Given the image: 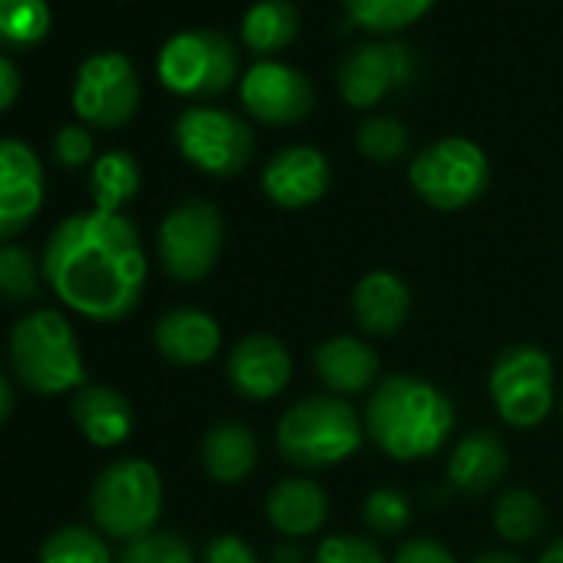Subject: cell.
I'll return each instance as SVG.
<instances>
[{
	"label": "cell",
	"instance_id": "cell-1",
	"mask_svg": "<svg viewBox=\"0 0 563 563\" xmlns=\"http://www.w3.org/2000/svg\"><path fill=\"white\" fill-rule=\"evenodd\" d=\"M140 229L123 212L67 216L47 239L44 282L54 296L90 322H123L146 289Z\"/></svg>",
	"mask_w": 563,
	"mask_h": 563
},
{
	"label": "cell",
	"instance_id": "cell-2",
	"mask_svg": "<svg viewBox=\"0 0 563 563\" xmlns=\"http://www.w3.org/2000/svg\"><path fill=\"white\" fill-rule=\"evenodd\" d=\"M365 438L391 461L411 464L441 454L454 434V401L431 382L395 372L385 375L362 411Z\"/></svg>",
	"mask_w": 563,
	"mask_h": 563
},
{
	"label": "cell",
	"instance_id": "cell-3",
	"mask_svg": "<svg viewBox=\"0 0 563 563\" xmlns=\"http://www.w3.org/2000/svg\"><path fill=\"white\" fill-rule=\"evenodd\" d=\"M365 444V421L352 401L335 395H309L275 424L282 461L299 471H325L355 457Z\"/></svg>",
	"mask_w": 563,
	"mask_h": 563
},
{
	"label": "cell",
	"instance_id": "cell-4",
	"mask_svg": "<svg viewBox=\"0 0 563 563\" xmlns=\"http://www.w3.org/2000/svg\"><path fill=\"white\" fill-rule=\"evenodd\" d=\"M8 355L18 382L37 395H67L70 388H84L87 372L77 332L54 309H37L14 325Z\"/></svg>",
	"mask_w": 563,
	"mask_h": 563
},
{
	"label": "cell",
	"instance_id": "cell-5",
	"mask_svg": "<svg viewBox=\"0 0 563 563\" xmlns=\"http://www.w3.org/2000/svg\"><path fill=\"white\" fill-rule=\"evenodd\" d=\"M90 514L107 537L123 543L156 530L163 514V477L143 457L107 464L90 487Z\"/></svg>",
	"mask_w": 563,
	"mask_h": 563
},
{
	"label": "cell",
	"instance_id": "cell-6",
	"mask_svg": "<svg viewBox=\"0 0 563 563\" xmlns=\"http://www.w3.org/2000/svg\"><path fill=\"white\" fill-rule=\"evenodd\" d=\"M408 183L421 202L438 212L474 206L490 186V159L467 136H441L421 146L408 163Z\"/></svg>",
	"mask_w": 563,
	"mask_h": 563
},
{
	"label": "cell",
	"instance_id": "cell-7",
	"mask_svg": "<svg viewBox=\"0 0 563 563\" xmlns=\"http://www.w3.org/2000/svg\"><path fill=\"white\" fill-rule=\"evenodd\" d=\"M159 84L186 100L222 97L239 77V47L229 34L196 27L173 34L156 57Z\"/></svg>",
	"mask_w": 563,
	"mask_h": 563
},
{
	"label": "cell",
	"instance_id": "cell-8",
	"mask_svg": "<svg viewBox=\"0 0 563 563\" xmlns=\"http://www.w3.org/2000/svg\"><path fill=\"white\" fill-rule=\"evenodd\" d=\"M487 391H490L497 418L507 428L530 431V428L543 424L556 401L550 355L530 342L507 345L490 365Z\"/></svg>",
	"mask_w": 563,
	"mask_h": 563
},
{
	"label": "cell",
	"instance_id": "cell-9",
	"mask_svg": "<svg viewBox=\"0 0 563 563\" xmlns=\"http://www.w3.org/2000/svg\"><path fill=\"white\" fill-rule=\"evenodd\" d=\"M173 140L179 156L196 166L199 173L212 179H232L239 176L255 153V133L252 126L222 107L196 103L176 117Z\"/></svg>",
	"mask_w": 563,
	"mask_h": 563
},
{
	"label": "cell",
	"instance_id": "cell-10",
	"mask_svg": "<svg viewBox=\"0 0 563 563\" xmlns=\"http://www.w3.org/2000/svg\"><path fill=\"white\" fill-rule=\"evenodd\" d=\"M225 245V219L219 206L206 199H186L159 222L156 255L169 278L199 282L206 278Z\"/></svg>",
	"mask_w": 563,
	"mask_h": 563
},
{
	"label": "cell",
	"instance_id": "cell-11",
	"mask_svg": "<svg viewBox=\"0 0 563 563\" xmlns=\"http://www.w3.org/2000/svg\"><path fill=\"white\" fill-rule=\"evenodd\" d=\"M140 110V74L117 51L90 54L74 80V113L97 130H120Z\"/></svg>",
	"mask_w": 563,
	"mask_h": 563
},
{
	"label": "cell",
	"instance_id": "cell-12",
	"mask_svg": "<svg viewBox=\"0 0 563 563\" xmlns=\"http://www.w3.org/2000/svg\"><path fill=\"white\" fill-rule=\"evenodd\" d=\"M418 77L415 54L398 41H365L345 51L339 60V97L355 110L378 107L388 93L411 87Z\"/></svg>",
	"mask_w": 563,
	"mask_h": 563
},
{
	"label": "cell",
	"instance_id": "cell-13",
	"mask_svg": "<svg viewBox=\"0 0 563 563\" xmlns=\"http://www.w3.org/2000/svg\"><path fill=\"white\" fill-rule=\"evenodd\" d=\"M242 110L265 126H296L316 110L312 80L282 60H255L239 80Z\"/></svg>",
	"mask_w": 563,
	"mask_h": 563
},
{
	"label": "cell",
	"instance_id": "cell-14",
	"mask_svg": "<svg viewBox=\"0 0 563 563\" xmlns=\"http://www.w3.org/2000/svg\"><path fill=\"white\" fill-rule=\"evenodd\" d=\"M258 186H262L265 199L275 202L278 209H309L332 186L329 156L306 143L282 146L265 159V166L258 173Z\"/></svg>",
	"mask_w": 563,
	"mask_h": 563
},
{
	"label": "cell",
	"instance_id": "cell-15",
	"mask_svg": "<svg viewBox=\"0 0 563 563\" xmlns=\"http://www.w3.org/2000/svg\"><path fill=\"white\" fill-rule=\"evenodd\" d=\"M44 206V166L24 140H0V242L21 235Z\"/></svg>",
	"mask_w": 563,
	"mask_h": 563
},
{
	"label": "cell",
	"instance_id": "cell-16",
	"mask_svg": "<svg viewBox=\"0 0 563 563\" xmlns=\"http://www.w3.org/2000/svg\"><path fill=\"white\" fill-rule=\"evenodd\" d=\"M225 382L245 401H272L292 382V355L286 342L255 332L232 345L225 358Z\"/></svg>",
	"mask_w": 563,
	"mask_h": 563
},
{
	"label": "cell",
	"instance_id": "cell-17",
	"mask_svg": "<svg viewBox=\"0 0 563 563\" xmlns=\"http://www.w3.org/2000/svg\"><path fill=\"white\" fill-rule=\"evenodd\" d=\"M312 368L325 391L345 401L355 395H372V388L385 378L378 352L355 335H332L319 342L312 352Z\"/></svg>",
	"mask_w": 563,
	"mask_h": 563
},
{
	"label": "cell",
	"instance_id": "cell-18",
	"mask_svg": "<svg viewBox=\"0 0 563 563\" xmlns=\"http://www.w3.org/2000/svg\"><path fill=\"white\" fill-rule=\"evenodd\" d=\"M507 467H510L507 441L490 428H471L451 444L444 474L451 490L464 497H481L504 481Z\"/></svg>",
	"mask_w": 563,
	"mask_h": 563
},
{
	"label": "cell",
	"instance_id": "cell-19",
	"mask_svg": "<svg viewBox=\"0 0 563 563\" xmlns=\"http://www.w3.org/2000/svg\"><path fill=\"white\" fill-rule=\"evenodd\" d=\"M411 289L408 282L388 268H372L358 278L352 292V319L368 339H391L408 325Z\"/></svg>",
	"mask_w": 563,
	"mask_h": 563
},
{
	"label": "cell",
	"instance_id": "cell-20",
	"mask_svg": "<svg viewBox=\"0 0 563 563\" xmlns=\"http://www.w3.org/2000/svg\"><path fill=\"white\" fill-rule=\"evenodd\" d=\"M153 345L166 362H173L179 368H199V365L212 362L216 352L222 349V329L209 312L179 306L156 319Z\"/></svg>",
	"mask_w": 563,
	"mask_h": 563
},
{
	"label": "cell",
	"instance_id": "cell-21",
	"mask_svg": "<svg viewBox=\"0 0 563 563\" xmlns=\"http://www.w3.org/2000/svg\"><path fill=\"white\" fill-rule=\"evenodd\" d=\"M329 514H332V500L325 487L312 477H282L265 494V517L286 540H302L319 533Z\"/></svg>",
	"mask_w": 563,
	"mask_h": 563
},
{
	"label": "cell",
	"instance_id": "cell-22",
	"mask_svg": "<svg viewBox=\"0 0 563 563\" xmlns=\"http://www.w3.org/2000/svg\"><path fill=\"white\" fill-rule=\"evenodd\" d=\"M74 421L97 448H120L133 434V405L110 385H84L74 395Z\"/></svg>",
	"mask_w": 563,
	"mask_h": 563
},
{
	"label": "cell",
	"instance_id": "cell-23",
	"mask_svg": "<svg viewBox=\"0 0 563 563\" xmlns=\"http://www.w3.org/2000/svg\"><path fill=\"white\" fill-rule=\"evenodd\" d=\"M202 467L216 484H242L258 464V438L242 421H216L202 438Z\"/></svg>",
	"mask_w": 563,
	"mask_h": 563
},
{
	"label": "cell",
	"instance_id": "cell-24",
	"mask_svg": "<svg viewBox=\"0 0 563 563\" xmlns=\"http://www.w3.org/2000/svg\"><path fill=\"white\" fill-rule=\"evenodd\" d=\"M302 18L292 0H255V4L242 14L239 37L245 51H252L258 60H272L275 54L289 51L299 37Z\"/></svg>",
	"mask_w": 563,
	"mask_h": 563
},
{
	"label": "cell",
	"instance_id": "cell-25",
	"mask_svg": "<svg viewBox=\"0 0 563 563\" xmlns=\"http://www.w3.org/2000/svg\"><path fill=\"white\" fill-rule=\"evenodd\" d=\"M140 186H143V173L130 153L110 150L97 156L90 169V196L97 212H123L136 199Z\"/></svg>",
	"mask_w": 563,
	"mask_h": 563
},
{
	"label": "cell",
	"instance_id": "cell-26",
	"mask_svg": "<svg viewBox=\"0 0 563 563\" xmlns=\"http://www.w3.org/2000/svg\"><path fill=\"white\" fill-rule=\"evenodd\" d=\"M438 0H342L349 21L375 37H391L431 14Z\"/></svg>",
	"mask_w": 563,
	"mask_h": 563
},
{
	"label": "cell",
	"instance_id": "cell-27",
	"mask_svg": "<svg viewBox=\"0 0 563 563\" xmlns=\"http://www.w3.org/2000/svg\"><path fill=\"white\" fill-rule=\"evenodd\" d=\"M490 520L500 540L507 543H530L547 527V507L543 500L527 487H507L497 494L490 507Z\"/></svg>",
	"mask_w": 563,
	"mask_h": 563
},
{
	"label": "cell",
	"instance_id": "cell-28",
	"mask_svg": "<svg viewBox=\"0 0 563 563\" xmlns=\"http://www.w3.org/2000/svg\"><path fill=\"white\" fill-rule=\"evenodd\" d=\"M51 24L47 0H0V47L31 51L47 41Z\"/></svg>",
	"mask_w": 563,
	"mask_h": 563
},
{
	"label": "cell",
	"instance_id": "cell-29",
	"mask_svg": "<svg viewBox=\"0 0 563 563\" xmlns=\"http://www.w3.org/2000/svg\"><path fill=\"white\" fill-rule=\"evenodd\" d=\"M355 146L358 153L375 163V166H391L398 163L408 146H411V133L408 126L398 120V117H385V113H375V117H365L355 130Z\"/></svg>",
	"mask_w": 563,
	"mask_h": 563
},
{
	"label": "cell",
	"instance_id": "cell-30",
	"mask_svg": "<svg viewBox=\"0 0 563 563\" xmlns=\"http://www.w3.org/2000/svg\"><path fill=\"white\" fill-rule=\"evenodd\" d=\"M41 262L34 258L31 249L18 242L0 245V299L4 302H34L41 292Z\"/></svg>",
	"mask_w": 563,
	"mask_h": 563
},
{
	"label": "cell",
	"instance_id": "cell-31",
	"mask_svg": "<svg viewBox=\"0 0 563 563\" xmlns=\"http://www.w3.org/2000/svg\"><path fill=\"white\" fill-rule=\"evenodd\" d=\"M41 563H117V556L97 530L60 527L44 540Z\"/></svg>",
	"mask_w": 563,
	"mask_h": 563
},
{
	"label": "cell",
	"instance_id": "cell-32",
	"mask_svg": "<svg viewBox=\"0 0 563 563\" xmlns=\"http://www.w3.org/2000/svg\"><path fill=\"white\" fill-rule=\"evenodd\" d=\"M415 507L411 497L401 494L398 487H375L368 490L365 504H362V523L372 537H398L411 527Z\"/></svg>",
	"mask_w": 563,
	"mask_h": 563
},
{
	"label": "cell",
	"instance_id": "cell-33",
	"mask_svg": "<svg viewBox=\"0 0 563 563\" xmlns=\"http://www.w3.org/2000/svg\"><path fill=\"white\" fill-rule=\"evenodd\" d=\"M117 563H196V550L176 530H153L123 543Z\"/></svg>",
	"mask_w": 563,
	"mask_h": 563
},
{
	"label": "cell",
	"instance_id": "cell-34",
	"mask_svg": "<svg viewBox=\"0 0 563 563\" xmlns=\"http://www.w3.org/2000/svg\"><path fill=\"white\" fill-rule=\"evenodd\" d=\"M312 563H391L372 533H332L316 547Z\"/></svg>",
	"mask_w": 563,
	"mask_h": 563
},
{
	"label": "cell",
	"instance_id": "cell-35",
	"mask_svg": "<svg viewBox=\"0 0 563 563\" xmlns=\"http://www.w3.org/2000/svg\"><path fill=\"white\" fill-rule=\"evenodd\" d=\"M54 156L67 169H80L93 163V133L80 123H67L54 140Z\"/></svg>",
	"mask_w": 563,
	"mask_h": 563
},
{
	"label": "cell",
	"instance_id": "cell-36",
	"mask_svg": "<svg viewBox=\"0 0 563 563\" xmlns=\"http://www.w3.org/2000/svg\"><path fill=\"white\" fill-rule=\"evenodd\" d=\"M199 563H262L255 547L242 540L239 533H216L206 547Z\"/></svg>",
	"mask_w": 563,
	"mask_h": 563
},
{
	"label": "cell",
	"instance_id": "cell-37",
	"mask_svg": "<svg viewBox=\"0 0 563 563\" xmlns=\"http://www.w3.org/2000/svg\"><path fill=\"white\" fill-rule=\"evenodd\" d=\"M391 563H457L454 550L434 537H408L391 553Z\"/></svg>",
	"mask_w": 563,
	"mask_h": 563
},
{
	"label": "cell",
	"instance_id": "cell-38",
	"mask_svg": "<svg viewBox=\"0 0 563 563\" xmlns=\"http://www.w3.org/2000/svg\"><path fill=\"white\" fill-rule=\"evenodd\" d=\"M21 97V70L14 67L11 57L0 54V113L11 110Z\"/></svg>",
	"mask_w": 563,
	"mask_h": 563
},
{
	"label": "cell",
	"instance_id": "cell-39",
	"mask_svg": "<svg viewBox=\"0 0 563 563\" xmlns=\"http://www.w3.org/2000/svg\"><path fill=\"white\" fill-rule=\"evenodd\" d=\"M268 563H309V553L296 543V540H286L272 550V560Z\"/></svg>",
	"mask_w": 563,
	"mask_h": 563
},
{
	"label": "cell",
	"instance_id": "cell-40",
	"mask_svg": "<svg viewBox=\"0 0 563 563\" xmlns=\"http://www.w3.org/2000/svg\"><path fill=\"white\" fill-rule=\"evenodd\" d=\"M14 405H18V398H14V382H11V375L0 372V424H4V421L14 415Z\"/></svg>",
	"mask_w": 563,
	"mask_h": 563
},
{
	"label": "cell",
	"instance_id": "cell-41",
	"mask_svg": "<svg viewBox=\"0 0 563 563\" xmlns=\"http://www.w3.org/2000/svg\"><path fill=\"white\" fill-rule=\"evenodd\" d=\"M471 563H523V556H517V553H510V550H484V553H477Z\"/></svg>",
	"mask_w": 563,
	"mask_h": 563
},
{
	"label": "cell",
	"instance_id": "cell-42",
	"mask_svg": "<svg viewBox=\"0 0 563 563\" xmlns=\"http://www.w3.org/2000/svg\"><path fill=\"white\" fill-rule=\"evenodd\" d=\"M537 563H563V537H556L553 543H547L543 553L537 556Z\"/></svg>",
	"mask_w": 563,
	"mask_h": 563
},
{
	"label": "cell",
	"instance_id": "cell-43",
	"mask_svg": "<svg viewBox=\"0 0 563 563\" xmlns=\"http://www.w3.org/2000/svg\"><path fill=\"white\" fill-rule=\"evenodd\" d=\"M560 411H563V401H560Z\"/></svg>",
	"mask_w": 563,
	"mask_h": 563
}]
</instances>
